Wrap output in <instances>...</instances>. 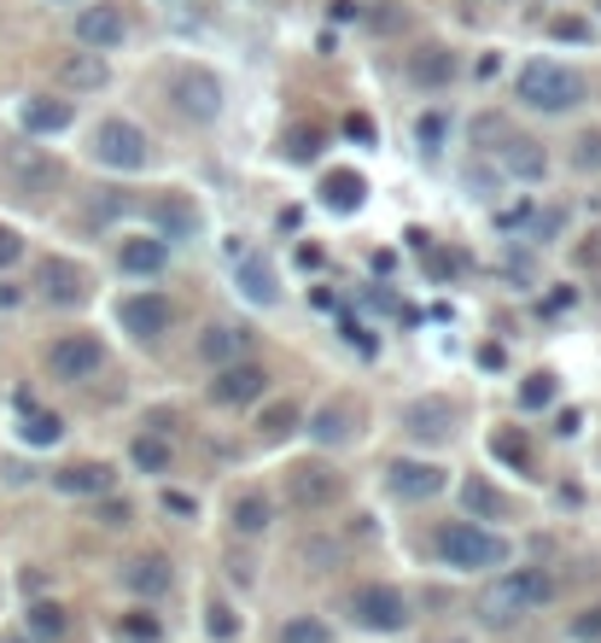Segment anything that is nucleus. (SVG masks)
<instances>
[{
    "instance_id": "1",
    "label": "nucleus",
    "mask_w": 601,
    "mask_h": 643,
    "mask_svg": "<svg viewBox=\"0 0 601 643\" xmlns=\"http://www.w3.org/2000/svg\"><path fill=\"white\" fill-rule=\"evenodd\" d=\"M549 597H555V580H549L543 568H508L503 580L479 597V620L485 626H514V620L538 615Z\"/></svg>"
},
{
    "instance_id": "2",
    "label": "nucleus",
    "mask_w": 601,
    "mask_h": 643,
    "mask_svg": "<svg viewBox=\"0 0 601 643\" xmlns=\"http://www.w3.org/2000/svg\"><path fill=\"white\" fill-rule=\"evenodd\" d=\"M520 106H531V112H573V106H584V77L573 71V65H561V59H531L526 71H520Z\"/></svg>"
},
{
    "instance_id": "3",
    "label": "nucleus",
    "mask_w": 601,
    "mask_h": 643,
    "mask_svg": "<svg viewBox=\"0 0 601 643\" xmlns=\"http://www.w3.org/2000/svg\"><path fill=\"white\" fill-rule=\"evenodd\" d=\"M433 550L450 562L456 573H485V568H503L508 562V545L485 527H473V521H444Z\"/></svg>"
},
{
    "instance_id": "4",
    "label": "nucleus",
    "mask_w": 601,
    "mask_h": 643,
    "mask_svg": "<svg viewBox=\"0 0 601 643\" xmlns=\"http://www.w3.org/2000/svg\"><path fill=\"white\" fill-rule=\"evenodd\" d=\"M164 100H169V112H176V117H187V124H216L228 94H222L216 71H204V65H181V71H169Z\"/></svg>"
},
{
    "instance_id": "5",
    "label": "nucleus",
    "mask_w": 601,
    "mask_h": 643,
    "mask_svg": "<svg viewBox=\"0 0 601 643\" xmlns=\"http://www.w3.org/2000/svg\"><path fill=\"white\" fill-rule=\"evenodd\" d=\"M94 159L106 164V171H146V159H152V141H146V129L141 124H129V117H106V124L94 129Z\"/></svg>"
},
{
    "instance_id": "6",
    "label": "nucleus",
    "mask_w": 601,
    "mask_h": 643,
    "mask_svg": "<svg viewBox=\"0 0 601 643\" xmlns=\"http://www.w3.org/2000/svg\"><path fill=\"white\" fill-rule=\"evenodd\" d=\"M351 615H356L363 632H403L409 626V597L398 585H356Z\"/></svg>"
},
{
    "instance_id": "7",
    "label": "nucleus",
    "mask_w": 601,
    "mask_h": 643,
    "mask_svg": "<svg viewBox=\"0 0 601 643\" xmlns=\"http://www.w3.org/2000/svg\"><path fill=\"white\" fill-rule=\"evenodd\" d=\"M47 369H54V381H94L99 369H106V346H99V334H64V340H54V351H47Z\"/></svg>"
},
{
    "instance_id": "8",
    "label": "nucleus",
    "mask_w": 601,
    "mask_h": 643,
    "mask_svg": "<svg viewBox=\"0 0 601 643\" xmlns=\"http://www.w3.org/2000/svg\"><path fill=\"white\" fill-rule=\"evenodd\" d=\"M339 492H345V480H339V468H328V463H298L286 474V498L298 503V510H333L339 503Z\"/></svg>"
},
{
    "instance_id": "9",
    "label": "nucleus",
    "mask_w": 601,
    "mask_h": 643,
    "mask_svg": "<svg viewBox=\"0 0 601 643\" xmlns=\"http://www.w3.org/2000/svg\"><path fill=\"white\" fill-rule=\"evenodd\" d=\"M263 386H269V369H263V363L234 358V363H222V369H216V381H211V404H222V410H239V404H257V398H263Z\"/></svg>"
},
{
    "instance_id": "10",
    "label": "nucleus",
    "mask_w": 601,
    "mask_h": 643,
    "mask_svg": "<svg viewBox=\"0 0 601 643\" xmlns=\"http://www.w3.org/2000/svg\"><path fill=\"white\" fill-rule=\"evenodd\" d=\"M403 433L415 439V445H450V439H456V404L450 398L403 404Z\"/></svg>"
},
{
    "instance_id": "11",
    "label": "nucleus",
    "mask_w": 601,
    "mask_h": 643,
    "mask_svg": "<svg viewBox=\"0 0 601 643\" xmlns=\"http://www.w3.org/2000/svg\"><path fill=\"white\" fill-rule=\"evenodd\" d=\"M386 486H391V498H403V503H426L450 486V474L438 463H421V456H398V463L386 468Z\"/></svg>"
},
{
    "instance_id": "12",
    "label": "nucleus",
    "mask_w": 601,
    "mask_h": 643,
    "mask_svg": "<svg viewBox=\"0 0 601 643\" xmlns=\"http://www.w3.org/2000/svg\"><path fill=\"white\" fill-rule=\"evenodd\" d=\"M129 36V19L117 0H99V7H82L76 12V42L89 47V54H106V47H123Z\"/></svg>"
},
{
    "instance_id": "13",
    "label": "nucleus",
    "mask_w": 601,
    "mask_h": 643,
    "mask_svg": "<svg viewBox=\"0 0 601 643\" xmlns=\"http://www.w3.org/2000/svg\"><path fill=\"white\" fill-rule=\"evenodd\" d=\"M36 287H42V299L47 304H59V311H71V304H82L89 299V269L82 264H71V258H42V269H36Z\"/></svg>"
},
{
    "instance_id": "14",
    "label": "nucleus",
    "mask_w": 601,
    "mask_h": 643,
    "mask_svg": "<svg viewBox=\"0 0 601 643\" xmlns=\"http://www.w3.org/2000/svg\"><path fill=\"white\" fill-rule=\"evenodd\" d=\"M310 439H316V445H328V451L356 445V439H363V404H351V398L321 404V410L310 416Z\"/></svg>"
},
{
    "instance_id": "15",
    "label": "nucleus",
    "mask_w": 601,
    "mask_h": 643,
    "mask_svg": "<svg viewBox=\"0 0 601 643\" xmlns=\"http://www.w3.org/2000/svg\"><path fill=\"white\" fill-rule=\"evenodd\" d=\"M169 299L164 293H129L123 304H117V322H123V334H134V340H158V334L169 328Z\"/></svg>"
},
{
    "instance_id": "16",
    "label": "nucleus",
    "mask_w": 601,
    "mask_h": 643,
    "mask_svg": "<svg viewBox=\"0 0 601 643\" xmlns=\"http://www.w3.org/2000/svg\"><path fill=\"white\" fill-rule=\"evenodd\" d=\"M7 176H12V188H19L24 199H47V194H54L59 182H64V171H59L54 159H47V152H36V147L19 152V159L7 164Z\"/></svg>"
},
{
    "instance_id": "17",
    "label": "nucleus",
    "mask_w": 601,
    "mask_h": 643,
    "mask_svg": "<svg viewBox=\"0 0 601 643\" xmlns=\"http://www.w3.org/2000/svg\"><path fill=\"white\" fill-rule=\"evenodd\" d=\"M152 223H158V241H193L199 206L187 194H164V199H152Z\"/></svg>"
},
{
    "instance_id": "18",
    "label": "nucleus",
    "mask_w": 601,
    "mask_h": 643,
    "mask_svg": "<svg viewBox=\"0 0 601 643\" xmlns=\"http://www.w3.org/2000/svg\"><path fill=\"white\" fill-rule=\"evenodd\" d=\"M409 82L415 89H450L456 82V54L438 42H421L415 54H409Z\"/></svg>"
},
{
    "instance_id": "19",
    "label": "nucleus",
    "mask_w": 601,
    "mask_h": 643,
    "mask_svg": "<svg viewBox=\"0 0 601 643\" xmlns=\"http://www.w3.org/2000/svg\"><path fill=\"white\" fill-rule=\"evenodd\" d=\"M19 124L30 135H59V129L76 124V106H71V100H54V94H36V100H24V106H19Z\"/></svg>"
},
{
    "instance_id": "20",
    "label": "nucleus",
    "mask_w": 601,
    "mask_h": 643,
    "mask_svg": "<svg viewBox=\"0 0 601 643\" xmlns=\"http://www.w3.org/2000/svg\"><path fill=\"white\" fill-rule=\"evenodd\" d=\"M164 264H169V241H158V234H134V241L117 246V269L123 276H158Z\"/></svg>"
},
{
    "instance_id": "21",
    "label": "nucleus",
    "mask_w": 601,
    "mask_h": 643,
    "mask_svg": "<svg viewBox=\"0 0 601 643\" xmlns=\"http://www.w3.org/2000/svg\"><path fill=\"white\" fill-rule=\"evenodd\" d=\"M246 346H251V334L239 328V322H211V328L199 334V358L204 363H234V358H246Z\"/></svg>"
},
{
    "instance_id": "22",
    "label": "nucleus",
    "mask_w": 601,
    "mask_h": 643,
    "mask_svg": "<svg viewBox=\"0 0 601 643\" xmlns=\"http://www.w3.org/2000/svg\"><path fill=\"white\" fill-rule=\"evenodd\" d=\"M19 439L30 451H47V445H59V439H64V421L54 410H42V404L19 398Z\"/></svg>"
},
{
    "instance_id": "23",
    "label": "nucleus",
    "mask_w": 601,
    "mask_h": 643,
    "mask_svg": "<svg viewBox=\"0 0 601 643\" xmlns=\"http://www.w3.org/2000/svg\"><path fill=\"white\" fill-rule=\"evenodd\" d=\"M123 585L134 591V597H164V591L176 585V568H169L164 556H134V562L123 568Z\"/></svg>"
},
{
    "instance_id": "24",
    "label": "nucleus",
    "mask_w": 601,
    "mask_h": 643,
    "mask_svg": "<svg viewBox=\"0 0 601 643\" xmlns=\"http://www.w3.org/2000/svg\"><path fill=\"white\" fill-rule=\"evenodd\" d=\"M54 486L64 498H106L111 492V468L106 463H71L54 474Z\"/></svg>"
},
{
    "instance_id": "25",
    "label": "nucleus",
    "mask_w": 601,
    "mask_h": 643,
    "mask_svg": "<svg viewBox=\"0 0 601 643\" xmlns=\"http://www.w3.org/2000/svg\"><path fill=\"white\" fill-rule=\"evenodd\" d=\"M363 199H368V182L356 171H328V176H321V206H328V211L351 217V211H363Z\"/></svg>"
},
{
    "instance_id": "26",
    "label": "nucleus",
    "mask_w": 601,
    "mask_h": 643,
    "mask_svg": "<svg viewBox=\"0 0 601 643\" xmlns=\"http://www.w3.org/2000/svg\"><path fill=\"white\" fill-rule=\"evenodd\" d=\"M496 152H503L508 176H520V182H543V171H549L543 147L531 141V135H508V147H496Z\"/></svg>"
},
{
    "instance_id": "27",
    "label": "nucleus",
    "mask_w": 601,
    "mask_h": 643,
    "mask_svg": "<svg viewBox=\"0 0 601 643\" xmlns=\"http://www.w3.org/2000/svg\"><path fill=\"white\" fill-rule=\"evenodd\" d=\"M59 77H64V89H76V94L106 89V59H99V54H71L59 65Z\"/></svg>"
},
{
    "instance_id": "28",
    "label": "nucleus",
    "mask_w": 601,
    "mask_h": 643,
    "mask_svg": "<svg viewBox=\"0 0 601 643\" xmlns=\"http://www.w3.org/2000/svg\"><path fill=\"white\" fill-rule=\"evenodd\" d=\"M298 421H304V410H298V404H269V410L263 416H257V439H263V445H281V439H292V433H298Z\"/></svg>"
},
{
    "instance_id": "29",
    "label": "nucleus",
    "mask_w": 601,
    "mask_h": 643,
    "mask_svg": "<svg viewBox=\"0 0 601 643\" xmlns=\"http://www.w3.org/2000/svg\"><path fill=\"white\" fill-rule=\"evenodd\" d=\"M239 293H246L251 304H274L281 299V281H274V269L263 258H246L239 264Z\"/></svg>"
},
{
    "instance_id": "30",
    "label": "nucleus",
    "mask_w": 601,
    "mask_h": 643,
    "mask_svg": "<svg viewBox=\"0 0 601 643\" xmlns=\"http://www.w3.org/2000/svg\"><path fill=\"white\" fill-rule=\"evenodd\" d=\"M269 521H274V510H269L263 492H246V498L234 503V533H239V538H263Z\"/></svg>"
},
{
    "instance_id": "31",
    "label": "nucleus",
    "mask_w": 601,
    "mask_h": 643,
    "mask_svg": "<svg viewBox=\"0 0 601 643\" xmlns=\"http://www.w3.org/2000/svg\"><path fill=\"white\" fill-rule=\"evenodd\" d=\"M461 503H468V510L473 515H508V498L503 492H496V486L491 480H479V474H468V480H461Z\"/></svg>"
},
{
    "instance_id": "32",
    "label": "nucleus",
    "mask_w": 601,
    "mask_h": 643,
    "mask_svg": "<svg viewBox=\"0 0 601 643\" xmlns=\"http://www.w3.org/2000/svg\"><path fill=\"white\" fill-rule=\"evenodd\" d=\"M64 608L59 603H30V615H24V632L36 638V643H54V638H64Z\"/></svg>"
},
{
    "instance_id": "33",
    "label": "nucleus",
    "mask_w": 601,
    "mask_h": 643,
    "mask_svg": "<svg viewBox=\"0 0 601 643\" xmlns=\"http://www.w3.org/2000/svg\"><path fill=\"white\" fill-rule=\"evenodd\" d=\"M129 456H134V468L164 474V468H169V439H158V433H141V439L129 445Z\"/></svg>"
},
{
    "instance_id": "34",
    "label": "nucleus",
    "mask_w": 601,
    "mask_h": 643,
    "mask_svg": "<svg viewBox=\"0 0 601 643\" xmlns=\"http://www.w3.org/2000/svg\"><path fill=\"white\" fill-rule=\"evenodd\" d=\"M281 643H333V632H328L316 615H298V620L281 626Z\"/></svg>"
},
{
    "instance_id": "35",
    "label": "nucleus",
    "mask_w": 601,
    "mask_h": 643,
    "mask_svg": "<svg viewBox=\"0 0 601 643\" xmlns=\"http://www.w3.org/2000/svg\"><path fill=\"white\" fill-rule=\"evenodd\" d=\"M204 632H211L216 643H228V638H239V620H234V608L211 597V608H204Z\"/></svg>"
},
{
    "instance_id": "36",
    "label": "nucleus",
    "mask_w": 601,
    "mask_h": 643,
    "mask_svg": "<svg viewBox=\"0 0 601 643\" xmlns=\"http://www.w3.org/2000/svg\"><path fill=\"white\" fill-rule=\"evenodd\" d=\"M520 404L526 410H543V404H555V375H526V386H520Z\"/></svg>"
},
{
    "instance_id": "37",
    "label": "nucleus",
    "mask_w": 601,
    "mask_h": 643,
    "mask_svg": "<svg viewBox=\"0 0 601 643\" xmlns=\"http://www.w3.org/2000/svg\"><path fill=\"white\" fill-rule=\"evenodd\" d=\"M117 638L123 643H158V620L152 615H123L117 620Z\"/></svg>"
},
{
    "instance_id": "38",
    "label": "nucleus",
    "mask_w": 601,
    "mask_h": 643,
    "mask_svg": "<svg viewBox=\"0 0 601 643\" xmlns=\"http://www.w3.org/2000/svg\"><path fill=\"white\" fill-rule=\"evenodd\" d=\"M573 164L578 171H601V129H584L573 141Z\"/></svg>"
},
{
    "instance_id": "39",
    "label": "nucleus",
    "mask_w": 601,
    "mask_h": 643,
    "mask_svg": "<svg viewBox=\"0 0 601 643\" xmlns=\"http://www.w3.org/2000/svg\"><path fill=\"white\" fill-rule=\"evenodd\" d=\"M491 456H503V463H514V468H531V456L514 433H491Z\"/></svg>"
},
{
    "instance_id": "40",
    "label": "nucleus",
    "mask_w": 601,
    "mask_h": 643,
    "mask_svg": "<svg viewBox=\"0 0 601 643\" xmlns=\"http://www.w3.org/2000/svg\"><path fill=\"white\" fill-rule=\"evenodd\" d=\"M134 521V510H129V498H99V527H129Z\"/></svg>"
},
{
    "instance_id": "41",
    "label": "nucleus",
    "mask_w": 601,
    "mask_h": 643,
    "mask_svg": "<svg viewBox=\"0 0 601 643\" xmlns=\"http://www.w3.org/2000/svg\"><path fill=\"white\" fill-rule=\"evenodd\" d=\"M316 152H321V141H316V129H310V135H304V129H292V135H286V159H292V164L316 159Z\"/></svg>"
},
{
    "instance_id": "42",
    "label": "nucleus",
    "mask_w": 601,
    "mask_h": 643,
    "mask_svg": "<svg viewBox=\"0 0 601 643\" xmlns=\"http://www.w3.org/2000/svg\"><path fill=\"white\" fill-rule=\"evenodd\" d=\"M573 638H578V643H601V603L584 608V615L573 620Z\"/></svg>"
},
{
    "instance_id": "43",
    "label": "nucleus",
    "mask_w": 601,
    "mask_h": 643,
    "mask_svg": "<svg viewBox=\"0 0 601 643\" xmlns=\"http://www.w3.org/2000/svg\"><path fill=\"white\" fill-rule=\"evenodd\" d=\"M24 258V234L19 229H7V223H0V269H12V264H19Z\"/></svg>"
},
{
    "instance_id": "44",
    "label": "nucleus",
    "mask_w": 601,
    "mask_h": 643,
    "mask_svg": "<svg viewBox=\"0 0 601 643\" xmlns=\"http://www.w3.org/2000/svg\"><path fill=\"white\" fill-rule=\"evenodd\" d=\"M549 36H555V42H590V24H584V19H555V24H549Z\"/></svg>"
},
{
    "instance_id": "45",
    "label": "nucleus",
    "mask_w": 601,
    "mask_h": 643,
    "mask_svg": "<svg viewBox=\"0 0 601 643\" xmlns=\"http://www.w3.org/2000/svg\"><path fill=\"white\" fill-rule=\"evenodd\" d=\"M444 129H450L444 117H421V147H438V141H444Z\"/></svg>"
},
{
    "instance_id": "46",
    "label": "nucleus",
    "mask_w": 601,
    "mask_h": 643,
    "mask_svg": "<svg viewBox=\"0 0 601 643\" xmlns=\"http://www.w3.org/2000/svg\"><path fill=\"white\" fill-rule=\"evenodd\" d=\"M473 135H479V147H491V141H503V124H496V117H479Z\"/></svg>"
},
{
    "instance_id": "47",
    "label": "nucleus",
    "mask_w": 601,
    "mask_h": 643,
    "mask_svg": "<svg viewBox=\"0 0 601 643\" xmlns=\"http://www.w3.org/2000/svg\"><path fill=\"white\" fill-rule=\"evenodd\" d=\"M561 223H566V217H561V211H549V217H538V241H549V234H561Z\"/></svg>"
},
{
    "instance_id": "48",
    "label": "nucleus",
    "mask_w": 601,
    "mask_h": 643,
    "mask_svg": "<svg viewBox=\"0 0 601 643\" xmlns=\"http://www.w3.org/2000/svg\"><path fill=\"white\" fill-rule=\"evenodd\" d=\"M345 129H351V141H374V124H368V117H351Z\"/></svg>"
},
{
    "instance_id": "49",
    "label": "nucleus",
    "mask_w": 601,
    "mask_h": 643,
    "mask_svg": "<svg viewBox=\"0 0 601 643\" xmlns=\"http://www.w3.org/2000/svg\"><path fill=\"white\" fill-rule=\"evenodd\" d=\"M164 510H176V515H193V498H181V492H164Z\"/></svg>"
},
{
    "instance_id": "50",
    "label": "nucleus",
    "mask_w": 601,
    "mask_h": 643,
    "mask_svg": "<svg viewBox=\"0 0 601 643\" xmlns=\"http://www.w3.org/2000/svg\"><path fill=\"white\" fill-rule=\"evenodd\" d=\"M555 433H561V439H573V433H578V410H561V421H555Z\"/></svg>"
},
{
    "instance_id": "51",
    "label": "nucleus",
    "mask_w": 601,
    "mask_h": 643,
    "mask_svg": "<svg viewBox=\"0 0 601 643\" xmlns=\"http://www.w3.org/2000/svg\"><path fill=\"white\" fill-rule=\"evenodd\" d=\"M0 643H36V638H30V632H7V638H0Z\"/></svg>"
},
{
    "instance_id": "52",
    "label": "nucleus",
    "mask_w": 601,
    "mask_h": 643,
    "mask_svg": "<svg viewBox=\"0 0 601 643\" xmlns=\"http://www.w3.org/2000/svg\"><path fill=\"white\" fill-rule=\"evenodd\" d=\"M64 7H76V0H64Z\"/></svg>"
}]
</instances>
